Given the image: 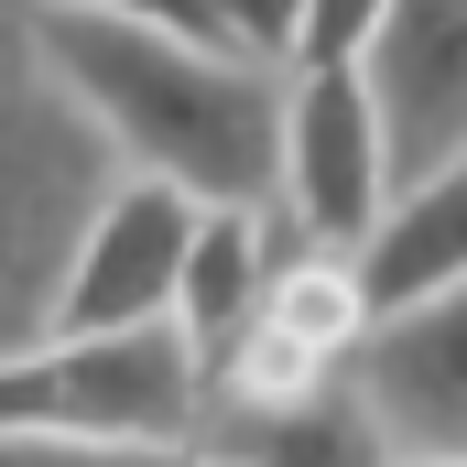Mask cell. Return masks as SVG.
<instances>
[{
    "label": "cell",
    "mask_w": 467,
    "mask_h": 467,
    "mask_svg": "<svg viewBox=\"0 0 467 467\" xmlns=\"http://www.w3.org/2000/svg\"><path fill=\"white\" fill-rule=\"evenodd\" d=\"M33 33L130 185H163L185 207H272V141H283L272 66L174 22H99V11H33Z\"/></svg>",
    "instance_id": "6da1fadb"
},
{
    "label": "cell",
    "mask_w": 467,
    "mask_h": 467,
    "mask_svg": "<svg viewBox=\"0 0 467 467\" xmlns=\"http://www.w3.org/2000/svg\"><path fill=\"white\" fill-rule=\"evenodd\" d=\"M119 174L109 141L88 130V109L66 99V77L44 66V33L33 11L11 0L0 11V358L55 337V305H66V261L88 218L109 207Z\"/></svg>",
    "instance_id": "7a4b0ae2"
},
{
    "label": "cell",
    "mask_w": 467,
    "mask_h": 467,
    "mask_svg": "<svg viewBox=\"0 0 467 467\" xmlns=\"http://www.w3.org/2000/svg\"><path fill=\"white\" fill-rule=\"evenodd\" d=\"M0 435L55 446H196V348L141 337H33L0 358Z\"/></svg>",
    "instance_id": "3957f363"
},
{
    "label": "cell",
    "mask_w": 467,
    "mask_h": 467,
    "mask_svg": "<svg viewBox=\"0 0 467 467\" xmlns=\"http://www.w3.org/2000/svg\"><path fill=\"white\" fill-rule=\"evenodd\" d=\"M272 218L305 239V250L369 261V239H380V218H391V152H380V109H369L358 66H316V77H283Z\"/></svg>",
    "instance_id": "277c9868"
},
{
    "label": "cell",
    "mask_w": 467,
    "mask_h": 467,
    "mask_svg": "<svg viewBox=\"0 0 467 467\" xmlns=\"http://www.w3.org/2000/svg\"><path fill=\"white\" fill-rule=\"evenodd\" d=\"M348 391L402 467H467V272L413 305H380L369 348L348 358Z\"/></svg>",
    "instance_id": "5b68a950"
},
{
    "label": "cell",
    "mask_w": 467,
    "mask_h": 467,
    "mask_svg": "<svg viewBox=\"0 0 467 467\" xmlns=\"http://www.w3.org/2000/svg\"><path fill=\"white\" fill-rule=\"evenodd\" d=\"M358 88L380 109V152H391V207L413 185H435L446 163H467V0H391Z\"/></svg>",
    "instance_id": "8992f818"
},
{
    "label": "cell",
    "mask_w": 467,
    "mask_h": 467,
    "mask_svg": "<svg viewBox=\"0 0 467 467\" xmlns=\"http://www.w3.org/2000/svg\"><path fill=\"white\" fill-rule=\"evenodd\" d=\"M185 239H196V207H185V196H163V185H119L109 207L88 218L77 261H66L55 337H141V327H174Z\"/></svg>",
    "instance_id": "52a82bcc"
},
{
    "label": "cell",
    "mask_w": 467,
    "mask_h": 467,
    "mask_svg": "<svg viewBox=\"0 0 467 467\" xmlns=\"http://www.w3.org/2000/svg\"><path fill=\"white\" fill-rule=\"evenodd\" d=\"M294 250V229L272 207H196V239H185V283H174V337L196 348V369L239 337V316L261 305L272 261Z\"/></svg>",
    "instance_id": "ba28073f"
},
{
    "label": "cell",
    "mask_w": 467,
    "mask_h": 467,
    "mask_svg": "<svg viewBox=\"0 0 467 467\" xmlns=\"http://www.w3.org/2000/svg\"><path fill=\"white\" fill-rule=\"evenodd\" d=\"M369 305H413V294H435V283H457L467 272V163H446L435 185H413L380 239H369Z\"/></svg>",
    "instance_id": "9c48e42d"
},
{
    "label": "cell",
    "mask_w": 467,
    "mask_h": 467,
    "mask_svg": "<svg viewBox=\"0 0 467 467\" xmlns=\"http://www.w3.org/2000/svg\"><path fill=\"white\" fill-rule=\"evenodd\" d=\"M207 457L218 467H391V446H380L369 402L337 380V391H316V402H294V413H261V424L218 435Z\"/></svg>",
    "instance_id": "30bf717a"
},
{
    "label": "cell",
    "mask_w": 467,
    "mask_h": 467,
    "mask_svg": "<svg viewBox=\"0 0 467 467\" xmlns=\"http://www.w3.org/2000/svg\"><path fill=\"white\" fill-rule=\"evenodd\" d=\"M196 11V33L207 44H229L250 66H272V77H294V33H305V0H185Z\"/></svg>",
    "instance_id": "8fae6325"
},
{
    "label": "cell",
    "mask_w": 467,
    "mask_h": 467,
    "mask_svg": "<svg viewBox=\"0 0 467 467\" xmlns=\"http://www.w3.org/2000/svg\"><path fill=\"white\" fill-rule=\"evenodd\" d=\"M380 11H391V0H305L294 77H316V66H358V55H369V33H380Z\"/></svg>",
    "instance_id": "7c38bea8"
},
{
    "label": "cell",
    "mask_w": 467,
    "mask_h": 467,
    "mask_svg": "<svg viewBox=\"0 0 467 467\" xmlns=\"http://www.w3.org/2000/svg\"><path fill=\"white\" fill-rule=\"evenodd\" d=\"M0 467H218L207 446H55V435H0Z\"/></svg>",
    "instance_id": "4fadbf2b"
},
{
    "label": "cell",
    "mask_w": 467,
    "mask_h": 467,
    "mask_svg": "<svg viewBox=\"0 0 467 467\" xmlns=\"http://www.w3.org/2000/svg\"><path fill=\"white\" fill-rule=\"evenodd\" d=\"M33 11H99V22H174V33H196L185 0H33Z\"/></svg>",
    "instance_id": "5bb4252c"
},
{
    "label": "cell",
    "mask_w": 467,
    "mask_h": 467,
    "mask_svg": "<svg viewBox=\"0 0 467 467\" xmlns=\"http://www.w3.org/2000/svg\"><path fill=\"white\" fill-rule=\"evenodd\" d=\"M0 11H11V0H0Z\"/></svg>",
    "instance_id": "9a60e30c"
}]
</instances>
